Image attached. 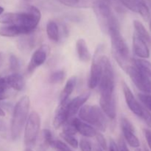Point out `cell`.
I'll use <instances>...</instances> for the list:
<instances>
[{
    "label": "cell",
    "instance_id": "cell-44",
    "mask_svg": "<svg viewBox=\"0 0 151 151\" xmlns=\"http://www.w3.org/2000/svg\"><path fill=\"white\" fill-rule=\"evenodd\" d=\"M3 12H4V8H3L2 7H1V6H0V16L2 14Z\"/></svg>",
    "mask_w": 151,
    "mask_h": 151
},
{
    "label": "cell",
    "instance_id": "cell-18",
    "mask_svg": "<svg viewBox=\"0 0 151 151\" xmlns=\"http://www.w3.org/2000/svg\"><path fill=\"white\" fill-rule=\"evenodd\" d=\"M34 32L28 34H24L23 37L20 38L18 41V47L22 52H28L32 50L38 43V38Z\"/></svg>",
    "mask_w": 151,
    "mask_h": 151
},
{
    "label": "cell",
    "instance_id": "cell-20",
    "mask_svg": "<svg viewBox=\"0 0 151 151\" xmlns=\"http://www.w3.org/2000/svg\"><path fill=\"white\" fill-rule=\"evenodd\" d=\"M76 50L80 60L82 62H88L91 60V53L88 48L86 42L83 38H80L76 42Z\"/></svg>",
    "mask_w": 151,
    "mask_h": 151
},
{
    "label": "cell",
    "instance_id": "cell-12",
    "mask_svg": "<svg viewBox=\"0 0 151 151\" xmlns=\"http://www.w3.org/2000/svg\"><path fill=\"white\" fill-rule=\"evenodd\" d=\"M122 90H123L125 102H126L128 107L134 114L141 117L142 114L143 106H142L139 103L136 97H134L131 88L125 82H122Z\"/></svg>",
    "mask_w": 151,
    "mask_h": 151
},
{
    "label": "cell",
    "instance_id": "cell-11",
    "mask_svg": "<svg viewBox=\"0 0 151 151\" xmlns=\"http://www.w3.org/2000/svg\"><path fill=\"white\" fill-rule=\"evenodd\" d=\"M123 137L126 142L131 147L137 148L140 146V142L135 134V128L133 124L127 118L122 117L120 120Z\"/></svg>",
    "mask_w": 151,
    "mask_h": 151
},
{
    "label": "cell",
    "instance_id": "cell-37",
    "mask_svg": "<svg viewBox=\"0 0 151 151\" xmlns=\"http://www.w3.org/2000/svg\"><path fill=\"white\" fill-rule=\"evenodd\" d=\"M9 87L8 83H7V77L0 76V88H4V89H8Z\"/></svg>",
    "mask_w": 151,
    "mask_h": 151
},
{
    "label": "cell",
    "instance_id": "cell-21",
    "mask_svg": "<svg viewBox=\"0 0 151 151\" xmlns=\"http://www.w3.org/2000/svg\"><path fill=\"white\" fill-rule=\"evenodd\" d=\"M25 32L21 27L17 24H7V26L0 27V36L16 37L24 35Z\"/></svg>",
    "mask_w": 151,
    "mask_h": 151
},
{
    "label": "cell",
    "instance_id": "cell-35",
    "mask_svg": "<svg viewBox=\"0 0 151 151\" xmlns=\"http://www.w3.org/2000/svg\"><path fill=\"white\" fill-rule=\"evenodd\" d=\"M95 137L96 139H97V142H98L100 147H101L103 150H107L108 148L107 142H106V139H105L104 136H103L102 134H100V133L97 132V134H96Z\"/></svg>",
    "mask_w": 151,
    "mask_h": 151
},
{
    "label": "cell",
    "instance_id": "cell-26",
    "mask_svg": "<svg viewBox=\"0 0 151 151\" xmlns=\"http://www.w3.org/2000/svg\"><path fill=\"white\" fill-rule=\"evenodd\" d=\"M64 5L71 7H93L96 0H59Z\"/></svg>",
    "mask_w": 151,
    "mask_h": 151
},
{
    "label": "cell",
    "instance_id": "cell-24",
    "mask_svg": "<svg viewBox=\"0 0 151 151\" xmlns=\"http://www.w3.org/2000/svg\"><path fill=\"white\" fill-rule=\"evenodd\" d=\"M46 29L49 39L53 42H58L60 39V31L57 23L54 21H49L47 24Z\"/></svg>",
    "mask_w": 151,
    "mask_h": 151
},
{
    "label": "cell",
    "instance_id": "cell-16",
    "mask_svg": "<svg viewBox=\"0 0 151 151\" xmlns=\"http://www.w3.org/2000/svg\"><path fill=\"white\" fill-rule=\"evenodd\" d=\"M72 122L77 132L81 134L83 137L91 138V137H94L97 134V130L92 125L83 122L80 118H72Z\"/></svg>",
    "mask_w": 151,
    "mask_h": 151
},
{
    "label": "cell",
    "instance_id": "cell-45",
    "mask_svg": "<svg viewBox=\"0 0 151 151\" xmlns=\"http://www.w3.org/2000/svg\"><path fill=\"white\" fill-rule=\"evenodd\" d=\"M96 151H103V149H102L100 147H98L96 148Z\"/></svg>",
    "mask_w": 151,
    "mask_h": 151
},
{
    "label": "cell",
    "instance_id": "cell-2",
    "mask_svg": "<svg viewBox=\"0 0 151 151\" xmlns=\"http://www.w3.org/2000/svg\"><path fill=\"white\" fill-rule=\"evenodd\" d=\"M30 108V100L28 96H23L15 105L10 125V137L15 141L20 137L27 122Z\"/></svg>",
    "mask_w": 151,
    "mask_h": 151
},
{
    "label": "cell",
    "instance_id": "cell-47",
    "mask_svg": "<svg viewBox=\"0 0 151 151\" xmlns=\"http://www.w3.org/2000/svg\"><path fill=\"white\" fill-rule=\"evenodd\" d=\"M24 151H33V150H31L30 148H28V147H27V148H26V149H25Z\"/></svg>",
    "mask_w": 151,
    "mask_h": 151
},
{
    "label": "cell",
    "instance_id": "cell-23",
    "mask_svg": "<svg viewBox=\"0 0 151 151\" xmlns=\"http://www.w3.org/2000/svg\"><path fill=\"white\" fill-rule=\"evenodd\" d=\"M53 141L52 134L49 129H44L41 132V142L38 147V151H47L49 147L52 146Z\"/></svg>",
    "mask_w": 151,
    "mask_h": 151
},
{
    "label": "cell",
    "instance_id": "cell-41",
    "mask_svg": "<svg viewBox=\"0 0 151 151\" xmlns=\"http://www.w3.org/2000/svg\"><path fill=\"white\" fill-rule=\"evenodd\" d=\"M9 94L7 92V89L4 88H0V101L6 100L8 97Z\"/></svg>",
    "mask_w": 151,
    "mask_h": 151
},
{
    "label": "cell",
    "instance_id": "cell-13",
    "mask_svg": "<svg viewBox=\"0 0 151 151\" xmlns=\"http://www.w3.org/2000/svg\"><path fill=\"white\" fill-rule=\"evenodd\" d=\"M90 95H91L90 92H84L75 98L72 99V100L68 101L67 111L68 115H69V119H72L73 116L78 113L81 108L84 106L86 102L88 100Z\"/></svg>",
    "mask_w": 151,
    "mask_h": 151
},
{
    "label": "cell",
    "instance_id": "cell-36",
    "mask_svg": "<svg viewBox=\"0 0 151 151\" xmlns=\"http://www.w3.org/2000/svg\"><path fill=\"white\" fill-rule=\"evenodd\" d=\"M141 118H142V119H144L145 123L151 128V114L150 112L145 107H143L142 114Z\"/></svg>",
    "mask_w": 151,
    "mask_h": 151
},
{
    "label": "cell",
    "instance_id": "cell-32",
    "mask_svg": "<svg viewBox=\"0 0 151 151\" xmlns=\"http://www.w3.org/2000/svg\"><path fill=\"white\" fill-rule=\"evenodd\" d=\"M10 63V69L13 72H17L20 69V61L19 58L14 55H11L9 58Z\"/></svg>",
    "mask_w": 151,
    "mask_h": 151
},
{
    "label": "cell",
    "instance_id": "cell-25",
    "mask_svg": "<svg viewBox=\"0 0 151 151\" xmlns=\"http://www.w3.org/2000/svg\"><path fill=\"white\" fill-rule=\"evenodd\" d=\"M134 27L135 29V33L138 36L144 40L147 44H151V37L150 34L141 22L139 20H134Z\"/></svg>",
    "mask_w": 151,
    "mask_h": 151
},
{
    "label": "cell",
    "instance_id": "cell-22",
    "mask_svg": "<svg viewBox=\"0 0 151 151\" xmlns=\"http://www.w3.org/2000/svg\"><path fill=\"white\" fill-rule=\"evenodd\" d=\"M77 84V78L72 76L66 81L64 88L62 90L60 94V103H65L69 100V96L72 94Z\"/></svg>",
    "mask_w": 151,
    "mask_h": 151
},
{
    "label": "cell",
    "instance_id": "cell-38",
    "mask_svg": "<svg viewBox=\"0 0 151 151\" xmlns=\"http://www.w3.org/2000/svg\"><path fill=\"white\" fill-rule=\"evenodd\" d=\"M118 146H119V151H130L128 146H127L126 143H125V140L122 139H119Z\"/></svg>",
    "mask_w": 151,
    "mask_h": 151
},
{
    "label": "cell",
    "instance_id": "cell-4",
    "mask_svg": "<svg viewBox=\"0 0 151 151\" xmlns=\"http://www.w3.org/2000/svg\"><path fill=\"white\" fill-rule=\"evenodd\" d=\"M102 62H103V72H102L101 79L98 85L100 88V96L109 97L114 95V73L110 60L106 56H103Z\"/></svg>",
    "mask_w": 151,
    "mask_h": 151
},
{
    "label": "cell",
    "instance_id": "cell-1",
    "mask_svg": "<svg viewBox=\"0 0 151 151\" xmlns=\"http://www.w3.org/2000/svg\"><path fill=\"white\" fill-rule=\"evenodd\" d=\"M107 32H109L111 37L112 55L117 61L118 64L125 71L130 65L128 63L129 49L123 37L121 35L119 22L115 16H114L109 22Z\"/></svg>",
    "mask_w": 151,
    "mask_h": 151
},
{
    "label": "cell",
    "instance_id": "cell-42",
    "mask_svg": "<svg viewBox=\"0 0 151 151\" xmlns=\"http://www.w3.org/2000/svg\"><path fill=\"white\" fill-rule=\"evenodd\" d=\"M4 130V123L2 120L0 119V131H2Z\"/></svg>",
    "mask_w": 151,
    "mask_h": 151
},
{
    "label": "cell",
    "instance_id": "cell-33",
    "mask_svg": "<svg viewBox=\"0 0 151 151\" xmlns=\"http://www.w3.org/2000/svg\"><path fill=\"white\" fill-rule=\"evenodd\" d=\"M52 147L55 148L57 151H72L66 143L60 140H54L52 144Z\"/></svg>",
    "mask_w": 151,
    "mask_h": 151
},
{
    "label": "cell",
    "instance_id": "cell-27",
    "mask_svg": "<svg viewBox=\"0 0 151 151\" xmlns=\"http://www.w3.org/2000/svg\"><path fill=\"white\" fill-rule=\"evenodd\" d=\"M132 63L151 78V63L143 58L133 59Z\"/></svg>",
    "mask_w": 151,
    "mask_h": 151
},
{
    "label": "cell",
    "instance_id": "cell-8",
    "mask_svg": "<svg viewBox=\"0 0 151 151\" xmlns=\"http://www.w3.org/2000/svg\"><path fill=\"white\" fill-rule=\"evenodd\" d=\"M125 72L139 91L145 94H151V78L146 74L134 64L129 65Z\"/></svg>",
    "mask_w": 151,
    "mask_h": 151
},
{
    "label": "cell",
    "instance_id": "cell-43",
    "mask_svg": "<svg viewBox=\"0 0 151 151\" xmlns=\"http://www.w3.org/2000/svg\"><path fill=\"white\" fill-rule=\"evenodd\" d=\"M5 116V112H4V111L0 107V116Z\"/></svg>",
    "mask_w": 151,
    "mask_h": 151
},
{
    "label": "cell",
    "instance_id": "cell-17",
    "mask_svg": "<svg viewBox=\"0 0 151 151\" xmlns=\"http://www.w3.org/2000/svg\"><path fill=\"white\" fill-rule=\"evenodd\" d=\"M69 100L63 103H60L58 108L57 109L53 119V126L55 129H58L63 126L68 120L69 115L67 111V103Z\"/></svg>",
    "mask_w": 151,
    "mask_h": 151
},
{
    "label": "cell",
    "instance_id": "cell-10",
    "mask_svg": "<svg viewBox=\"0 0 151 151\" xmlns=\"http://www.w3.org/2000/svg\"><path fill=\"white\" fill-rule=\"evenodd\" d=\"M50 48L48 45H41L35 50L31 57L27 66V72L32 73L35 69L44 63L50 54Z\"/></svg>",
    "mask_w": 151,
    "mask_h": 151
},
{
    "label": "cell",
    "instance_id": "cell-31",
    "mask_svg": "<svg viewBox=\"0 0 151 151\" xmlns=\"http://www.w3.org/2000/svg\"><path fill=\"white\" fill-rule=\"evenodd\" d=\"M138 98L144 105L145 107L149 111H151V94L140 93V94H138Z\"/></svg>",
    "mask_w": 151,
    "mask_h": 151
},
{
    "label": "cell",
    "instance_id": "cell-34",
    "mask_svg": "<svg viewBox=\"0 0 151 151\" xmlns=\"http://www.w3.org/2000/svg\"><path fill=\"white\" fill-rule=\"evenodd\" d=\"M78 147H80L81 151H91L92 150V147L91 144L87 139L83 138L80 141L78 144Z\"/></svg>",
    "mask_w": 151,
    "mask_h": 151
},
{
    "label": "cell",
    "instance_id": "cell-7",
    "mask_svg": "<svg viewBox=\"0 0 151 151\" xmlns=\"http://www.w3.org/2000/svg\"><path fill=\"white\" fill-rule=\"evenodd\" d=\"M103 51H104V47L102 45L98 46L93 56L89 80H88V87L91 89L95 88L99 85L101 79L102 72H103L102 58L103 56Z\"/></svg>",
    "mask_w": 151,
    "mask_h": 151
},
{
    "label": "cell",
    "instance_id": "cell-5",
    "mask_svg": "<svg viewBox=\"0 0 151 151\" xmlns=\"http://www.w3.org/2000/svg\"><path fill=\"white\" fill-rule=\"evenodd\" d=\"M19 13L16 24L22 28L25 34L30 33L35 30L41 19V13L35 6L29 5L25 11Z\"/></svg>",
    "mask_w": 151,
    "mask_h": 151
},
{
    "label": "cell",
    "instance_id": "cell-40",
    "mask_svg": "<svg viewBox=\"0 0 151 151\" xmlns=\"http://www.w3.org/2000/svg\"><path fill=\"white\" fill-rule=\"evenodd\" d=\"M109 151H119V146L115 142L114 140H110V143H109Z\"/></svg>",
    "mask_w": 151,
    "mask_h": 151
},
{
    "label": "cell",
    "instance_id": "cell-29",
    "mask_svg": "<svg viewBox=\"0 0 151 151\" xmlns=\"http://www.w3.org/2000/svg\"><path fill=\"white\" fill-rule=\"evenodd\" d=\"M61 138L67 143L69 145H70L71 147H73V148L77 149L78 147V139L75 137V135H71V134H65V133L62 132L61 134H60Z\"/></svg>",
    "mask_w": 151,
    "mask_h": 151
},
{
    "label": "cell",
    "instance_id": "cell-14",
    "mask_svg": "<svg viewBox=\"0 0 151 151\" xmlns=\"http://www.w3.org/2000/svg\"><path fill=\"white\" fill-rule=\"evenodd\" d=\"M100 107L108 117L111 119H115L116 116V110L114 95L109 97L100 96Z\"/></svg>",
    "mask_w": 151,
    "mask_h": 151
},
{
    "label": "cell",
    "instance_id": "cell-9",
    "mask_svg": "<svg viewBox=\"0 0 151 151\" xmlns=\"http://www.w3.org/2000/svg\"><path fill=\"white\" fill-rule=\"evenodd\" d=\"M93 7L102 29L107 32L109 21L114 16L109 0H96Z\"/></svg>",
    "mask_w": 151,
    "mask_h": 151
},
{
    "label": "cell",
    "instance_id": "cell-6",
    "mask_svg": "<svg viewBox=\"0 0 151 151\" xmlns=\"http://www.w3.org/2000/svg\"><path fill=\"white\" fill-rule=\"evenodd\" d=\"M41 128V116L35 111L28 116L24 125V140L27 146H32L36 142Z\"/></svg>",
    "mask_w": 151,
    "mask_h": 151
},
{
    "label": "cell",
    "instance_id": "cell-46",
    "mask_svg": "<svg viewBox=\"0 0 151 151\" xmlns=\"http://www.w3.org/2000/svg\"><path fill=\"white\" fill-rule=\"evenodd\" d=\"M149 27H150V31L151 32V17L150 19V22H149Z\"/></svg>",
    "mask_w": 151,
    "mask_h": 151
},
{
    "label": "cell",
    "instance_id": "cell-28",
    "mask_svg": "<svg viewBox=\"0 0 151 151\" xmlns=\"http://www.w3.org/2000/svg\"><path fill=\"white\" fill-rule=\"evenodd\" d=\"M18 13H6L0 16V23L4 24H16L18 22Z\"/></svg>",
    "mask_w": 151,
    "mask_h": 151
},
{
    "label": "cell",
    "instance_id": "cell-15",
    "mask_svg": "<svg viewBox=\"0 0 151 151\" xmlns=\"http://www.w3.org/2000/svg\"><path fill=\"white\" fill-rule=\"evenodd\" d=\"M133 50L134 54L139 58L147 59L150 57V50L147 44L136 33L133 35Z\"/></svg>",
    "mask_w": 151,
    "mask_h": 151
},
{
    "label": "cell",
    "instance_id": "cell-30",
    "mask_svg": "<svg viewBox=\"0 0 151 151\" xmlns=\"http://www.w3.org/2000/svg\"><path fill=\"white\" fill-rule=\"evenodd\" d=\"M66 78V72L63 70L55 71L50 76V82L52 83H58L62 82Z\"/></svg>",
    "mask_w": 151,
    "mask_h": 151
},
{
    "label": "cell",
    "instance_id": "cell-39",
    "mask_svg": "<svg viewBox=\"0 0 151 151\" xmlns=\"http://www.w3.org/2000/svg\"><path fill=\"white\" fill-rule=\"evenodd\" d=\"M145 137L146 141H147V145H148L149 147H150L151 150V131L148 129H145Z\"/></svg>",
    "mask_w": 151,
    "mask_h": 151
},
{
    "label": "cell",
    "instance_id": "cell-3",
    "mask_svg": "<svg viewBox=\"0 0 151 151\" xmlns=\"http://www.w3.org/2000/svg\"><path fill=\"white\" fill-rule=\"evenodd\" d=\"M79 118L83 122L96 127L100 131H106L108 126L104 112L97 106H83L78 111Z\"/></svg>",
    "mask_w": 151,
    "mask_h": 151
},
{
    "label": "cell",
    "instance_id": "cell-19",
    "mask_svg": "<svg viewBox=\"0 0 151 151\" xmlns=\"http://www.w3.org/2000/svg\"><path fill=\"white\" fill-rule=\"evenodd\" d=\"M7 83L10 88L16 91H22L25 87V79L21 74L13 72L11 75L7 76Z\"/></svg>",
    "mask_w": 151,
    "mask_h": 151
}]
</instances>
